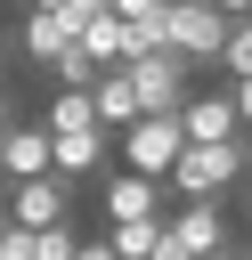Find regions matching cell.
I'll use <instances>...</instances> for the list:
<instances>
[{
	"mask_svg": "<svg viewBox=\"0 0 252 260\" xmlns=\"http://www.w3.org/2000/svg\"><path fill=\"white\" fill-rule=\"evenodd\" d=\"M244 171H252V130L228 138V146H179V162L163 171V187L179 203H219V187H236Z\"/></svg>",
	"mask_w": 252,
	"mask_h": 260,
	"instance_id": "6da1fadb",
	"label": "cell"
},
{
	"mask_svg": "<svg viewBox=\"0 0 252 260\" xmlns=\"http://www.w3.org/2000/svg\"><path fill=\"white\" fill-rule=\"evenodd\" d=\"M219 41H228V16H219L211 0H171V16H163V49H171V57L219 65Z\"/></svg>",
	"mask_w": 252,
	"mask_h": 260,
	"instance_id": "7a4b0ae2",
	"label": "cell"
},
{
	"mask_svg": "<svg viewBox=\"0 0 252 260\" xmlns=\"http://www.w3.org/2000/svg\"><path fill=\"white\" fill-rule=\"evenodd\" d=\"M122 73H130V89H138V114H179V106L195 98V89H187V73H195V65H187V57H171V49H146V57H130Z\"/></svg>",
	"mask_w": 252,
	"mask_h": 260,
	"instance_id": "3957f363",
	"label": "cell"
},
{
	"mask_svg": "<svg viewBox=\"0 0 252 260\" xmlns=\"http://www.w3.org/2000/svg\"><path fill=\"white\" fill-rule=\"evenodd\" d=\"M179 146H187V138H179V114H138V122L122 130V162H130L138 179H154V187H163V171L179 162Z\"/></svg>",
	"mask_w": 252,
	"mask_h": 260,
	"instance_id": "277c9868",
	"label": "cell"
},
{
	"mask_svg": "<svg viewBox=\"0 0 252 260\" xmlns=\"http://www.w3.org/2000/svg\"><path fill=\"white\" fill-rule=\"evenodd\" d=\"M65 203H73V187H65V179H16V187L0 195V219L33 236V228H57V219H65Z\"/></svg>",
	"mask_w": 252,
	"mask_h": 260,
	"instance_id": "5b68a950",
	"label": "cell"
},
{
	"mask_svg": "<svg viewBox=\"0 0 252 260\" xmlns=\"http://www.w3.org/2000/svg\"><path fill=\"white\" fill-rule=\"evenodd\" d=\"M179 138H187V146H228V138H244V122H236L228 89H203V98H187V106H179Z\"/></svg>",
	"mask_w": 252,
	"mask_h": 260,
	"instance_id": "8992f818",
	"label": "cell"
},
{
	"mask_svg": "<svg viewBox=\"0 0 252 260\" xmlns=\"http://www.w3.org/2000/svg\"><path fill=\"white\" fill-rule=\"evenodd\" d=\"M163 228H171V236H179V244H187L195 260L228 252V211H219V203H179V211H171Z\"/></svg>",
	"mask_w": 252,
	"mask_h": 260,
	"instance_id": "52a82bcc",
	"label": "cell"
},
{
	"mask_svg": "<svg viewBox=\"0 0 252 260\" xmlns=\"http://www.w3.org/2000/svg\"><path fill=\"white\" fill-rule=\"evenodd\" d=\"M0 179L16 187V179H49V130H0Z\"/></svg>",
	"mask_w": 252,
	"mask_h": 260,
	"instance_id": "ba28073f",
	"label": "cell"
},
{
	"mask_svg": "<svg viewBox=\"0 0 252 260\" xmlns=\"http://www.w3.org/2000/svg\"><path fill=\"white\" fill-rule=\"evenodd\" d=\"M106 162V130H65V138H49V179H89Z\"/></svg>",
	"mask_w": 252,
	"mask_h": 260,
	"instance_id": "9c48e42d",
	"label": "cell"
},
{
	"mask_svg": "<svg viewBox=\"0 0 252 260\" xmlns=\"http://www.w3.org/2000/svg\"><path fill=\"white\" fill-rule=\"evenodd\" d=\"M89 114H98V130H130V122H138V89H130L122 65L89 81Z\"/></svg>",
	"mask_w": 252,
	"mask_h": 260,
	"instance_id": "30bf717a",
	"label": "cell"
},
{
	"mask_svg": "<svg viewBox=\"0 0 252 260\" xmlns=\"http://www.w3.org/2000/svg\"><path fill=\"white\" fill-rule=\"evenodd\" d=\"M154 203H163V187H154V179H138V171L106 179V219H154Z\"/></svg>",
	"mask_w": 252,
	"mask_h": 260,
	"instance_id": "8fae6325",
	"label": "cell"
},
{
	"mask_svg": "<svg viewBox=\"0 0 252 260\" xmlns=\"http://www.w3.org/2000/svg\"><path fill=\"white\" fill-rule=\"evenodd\" d=\"M24 57H41V65H57L65 49H73V32H65V16H49V8H24Z\"/></svg>",
	"mask_w": 252,
	"mask_h": 260,
	"instance_id": "7c38bea8",
	"label": "cell"
},
{
	"mask_svg": "<svg viewBox=\"0 0 252 260\" xmlns=\"http://www.w3.org/2000/svg\"><path fill=\"white\" fill-rule=\"evenodd\" d=\"M41 130H49V138H65V130H98V114H89V89H57Z\"/></svg>",
	"mask_w": 252,
	"mask_h": 260,
	"instance_id": "4fadbf2b",
	"label": "cell"
},
{
	"mask_svg": "<svg viewBox=\"0 0 252 260\" xmlns=\"http://www.w3.org/2000/svg\"><path fill=\"white\" fill-rule=\"evenodd\" d=\"M154 236H163V219H114L106 252H114V260H146V252H154Z\"/></svg>",
	"mask_w": 252,
	"mask_h": 260,
	"instance_id": "5bb4252c",
	"label": "cell"
},
{
	"mask_svg": "<svg viewBox=\"0 0 252 260\" xmlns=\"http://www.w3.org/2000/svg\"><path fill=\"white\" fill-rule=\"evenodd\" d=\"M219 73H228V81H244V73H252V16H236V24H228V41H219Z\"/></svg>",
	"mask_w": 252,
	"mask_h": 260,
	"instance_id": "9a60e30c",
	"label": "cell"
},
{
	"mask_svg": "<svg viewBox=\"0 0 252 260\" xmlns=\"http://www.w3.org/2000/svg\"><path fill=\"white\" fill-rule=\"evenodd\" d=\"M73 252H81L73 219H57V228H33V260H73Z\"/></svg>",
	"mask_w": 252,
	"mask_h": 260,
	"instance_id": "2e32d148",
	"label": "cell"
},
{
	"mask_svg": "<svg viewBox=\"0 0 252 260\" xmlns=\"http://www.w3.org/2000/svg\"><path fill=\"white\" fill-rule=\"evenodd\" d=\"M106 8H114L122 24H138V32H154V41H163V16H171V0H106Z\"/></svg>",
	"mask_w": 252,
	"mask_h": 260,
	"instance_id": "e0dca14e",
	"label": "cell"
},
{
	"mask_svg": "<svg viewBox=\"0 0 252 260\" xmlns=\"http://www.w3.org/2000/svg\"><path fill=\"white\" fill-rule=\"evenodd\" d=\"M49 73H57V89H89V81H98V65H89L81 49H65V57L49 65Z\"/></svg>",
	"mask_w": 252,
	"mask_h": 260,
	"instance_id": "ac0fdd59",
	"label": "cell"
},
{
	"mask_svg": "<svg viewBox=\"0 0 252 260\" xmlns=\"http://www.w3.org/2000/svg\"><path fill=\"white\" fill-rule=\"evenodd\" d=\"M228 106H236V122L252 130V73H244V81H228Z\"/></svg>",
	"mask_w": 252,
	"mask_h": 260,
	"instance_id": "d6986e66",
	"label": "cell"
},
{
	"mask_svg": "<svg viewBox=\"0 0 252 260\" xmlns=\"http://www.w3.org/2000/svg\"><path fill=\"white\" fill-rule=\"evenodd\" d=\"M146 260H195V252H187V244H179V236H171V228H163V236H154V252H146Z\"/></svg>",
	"mask_w": 252,
	"mask_h": 260,
	"instance_id": "ffe728a7",
	"label": "cell"
},
{
	"mask_svg": "<svg viewBox=\"0 0 252 260\" xmlns=\"http://www.w3.org/2000/svg\"><path fill=\"white\" fill-rule=\"evenodd\" d=\"M73 260H114V252H106V244H98V236H89V244H81V252H73Z\"/></svg>",
	"mask_w": 252,
	"mask_h": 260,
	"instance_id": "44dd1931",
	"label": "cell"
},
{
	"mask_svg": "<svg viewBox=\"0 0 252 260\" xmlns=\"http://www.w3.org/2000/svg\"><path fill=\"white\" fill-rule=\"evenodd\" d=\"M24 8H49V16H57V8H65V0H24Z\"/></svg>",
	"mask_w": 252,
	"mask_h": 260,
	"instance_id": "7402d4cb",
	"label": "cell"
},
{
	"mask_svg": "<svg viewBox=\"0 0 252 260\" xmlns=\"http://www.w3.org/2000/svg\"><path fill=\"white\" fill-rule=\"evenodd\" d=\"M0 130H8V89H0Z\"/></svg>",
	"mask_w": 252,
	"mask_h": 260,
	"instance_id": "603a6c76",
	"label": "cell"
},
{
	"mask_svg": "<svg viewBox=\"0 0 252 260\" xmlns=\"http://www.w3.org/2000/svg\"><path fill=\"white\" fill-rule=\"evenodd\" d=\"M244 260H252V252H244Z\"/></svg>",
	"mask_w": 252,
	"mask_h": 260,
	"instance_id": "cb8c5ba5",
	"label": "cell"
}]
</instances>
